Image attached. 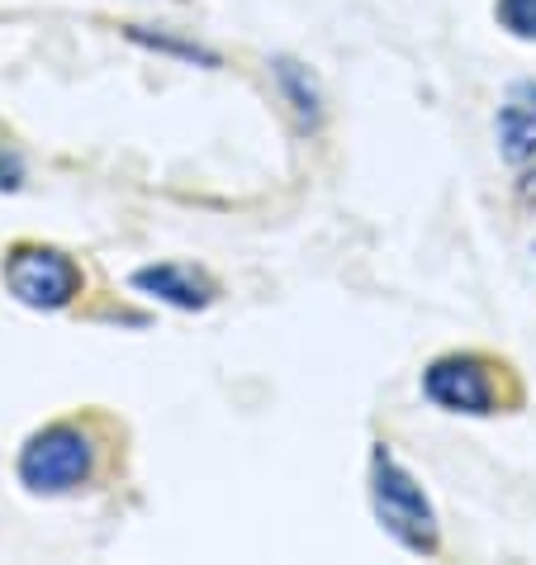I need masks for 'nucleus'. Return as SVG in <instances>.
Returning <instances> with one entry per match:
<instances>
[{
    "mask_svg": "<svg viewBox=\"0 0 536 565\" xmlns=\"http://www.w3.org/2000/svg\"><path fill=\"white\" fill-rule=\"evenodd\" d=\"M6 286L29 309H67L76 300V290H82V271L57 247L20 243L6 257Z\"/></svg>",
    "mask_w": 536,
    "mask_h": 565,
    "instance_id": "obj_3",
    "label": "nucleus"
},
{
    "mask_svg": "<svg viewBox=\"0 0 536 565\" xmlns=\"http://www.w3.org/2000/svg\"><path fill=\"white\" fill-rule=\"evenodd\" d=\"M133 286L157 295V300H167L171 309H210L214 300V286L204 276H195L191 266H143V271H133Z\"/></svg>",
    "mask_w": 536,
    "mask_h": 565,
    "instance_id": "obj_6",
    "label": "nucleus"
},
{
    "mask_svg": "<svg viewBox=\"0 0 536 565\" xmlns=\"http://www.w3.org/2000/svg\"><path fill=\"white\" fill-rule=\"evenodd\" d=\"M90 466H96V451H90V437L72 423H53V428L34 433L20 451V480L24 490L34 494H72L90 480Z\"/></svg>",
    "mask_w": 536,
    "mask_h": 565,
    "instance_id": "obj_2",
    "label": "nucleus"
},
{
    "mask_svg": "<svg viewBox=\"0 0 536 565\" xmlns=\"http://www.w3.org/2000/svg\"><path fill=\"white\" fill-rule=\"evenodd\" d=\"M499 24L513 39H532L536 43V0H499Z\"/></svg>",
    "mask_w": 536,
    "mask_h": 565,
    "instance_id": "obj_9",
    "label": "nucleus"
},
{
    "mask_svg": "<svg viewBox=\"0 0 536 565\" xmlns=\"http://www.w3.org/2000/svg\"><path fill=\"white\" fill-rule=\"evenodd\" d=\"M129 39H133V43H148V49H157V53H171V57H185V62H204V67H218V53L200 49V43L167 39V34H148L143 24H133V29H129Z\"/></svg>",
    "mask_w": 536,
    "mask_h": 565,
    "instance_id": "obj_8",
    "label": "nucleus"
},
{
    "mask_svg": "<svg viewBox=\"0 0 536 565\" xmlns=\"http://www.w3.org/2000/svg\"><path fill=\"white\" fill-rule=\"evenodd\" d=\"M371 504H375L380 527L404 552H418V556L437 552V513L428 504V494H422V484L385 447H375V457H371Z\"/></svg>",
    "mask_w": 536,
    "mask_h": 565,
    "instance_id": "obj_1",
    "label": "nucleus"
},
{
    "mask_svg": "<svg viewBox=\"0 0 536 565\" xmlns=\"http://www.w3.org/2000/svg\"><path fill=\"white\" fill-rule=\"evenodd\" d=\"M499 152L513 167L536 162V82L508 86V100L499 109Z\"/></svg>",
    "mask_w": 536,
    "mask_h": 565,
    "instance_id": "obj_5",
    "label": "nucleus"
},
{
    "mask_svg": "<svg viewBox=\"0 0 536 565\" xmlns=\"http://www.w3.org/2000/svg\"><path fill=\"white\" fill-rule=\"evenodd\" d=\"M20 181H24V162H20V152L0 148V191H20Z\"/></svg>",
    "mask_w": 536,
    "mask_h": 565,
    "instance_id": "obj_10",
    "label": "nucleus"
},
{
    "mask_svg": "<svg viewBox=\"0 0 536 565\" xmlns=\"http://www.w3.org/2000/svg\"><path fill=\"white\" fill-rule=\"evenodd\" d=\"M422 395H428L437 409L451 414H494L499 409V381L494 366L484 356H441L422 371Z\"/></svg>",
    "mask_w": 536,
    "mask_h": 565,
    "instance_id": "obj_4",
    "label": "nucleus"
},
{
    "mask_svg": "<svg viewBox=\"0 0 536 565\" xmlns=\"http://www.w3.org/2000/svg\"><path fill=\"white\" fill-rule=\"evenodd\" d=\"M271 72H276L280 90H286L290 109L313 129V124L323 119V96H319V82H313V72H309V67H299L294 57H276V62H271Z\"/></svg>",
    "mask_w": 536,
    "mask_h": 565,
    "instance_id": "obj_7",
    "label": "nucleus"
},
{
    "mask_svg": "<svg viewBox=\"0 0 536 565\" xmlns=\"http://www.w3.org/2000/svg\"><path fill=\"white\" fill-rule=\"evenodd\" d=\"M517 200H523V205H527V210H536V167L527 171V177H523V181H517Z\"/></svg>",
    "mask_w": 536,
    "mask_h": 565,
    "instance_id": "obj_11",
    "label": "nucleus"
}]
</instances>
